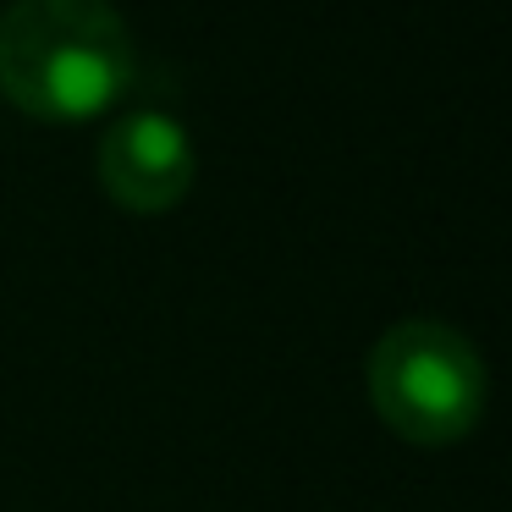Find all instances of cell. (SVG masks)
I'll return each mask as SVG.
<instances>
[{"mask_svg":"<svg viewBox=\"0 0 512 512\" xmlns=\"http://www.w3.org/2000/svg\"><path fill=\"white\" fill-rule=\"evenodd\" d=\"M133 67V34L111 0H12L0 12V94L34 122L105 116Z\"/></svg>","mask_w":512,"mask_h":512,"instance_id":"obj_1","label":"cell"},{"mask_svg":"<svg viewBox=\"0 0 512 512\" xmlns=\"http://www.w3.org/2000/svg\"><path fill=\"white\" fill-rule=\"evenodd\" d=\"M369 402L380 424L413 446H452L485 413V358L441 320H402L369 347Z\"/></svg>","mask_w":512,"mask_h":512,"instance_id":"obj_2","label":"cell"},{"mask_svg":"<svg viewBox=\"0 0 512 512\" xmlns=\"http://www.w3.org/2000/svg\"><path fill=\"white\" fill-rule=\"evenodd\" d=\"M199 149L193 133L166 111H127L100 138V182L111 204L133 215H166L188 199Z\"/></svg>","mask_w":512,"mask_h":512,"instance_id":"obj_3","label":"cell"}]
</instances>
